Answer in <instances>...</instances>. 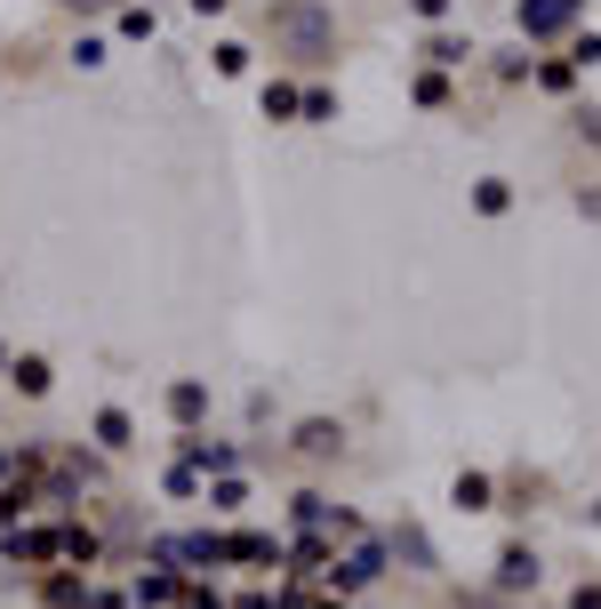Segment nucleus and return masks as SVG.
Returning <instances> with one entry per match:
<instances>
[{
    "instance_id": "obj_4",
    "label": "nucleus",
    "mask_w": 601,
    "mask_h": 609,
    "mask_svg": "<svg viewBox=\"0 0 601 609\" xmlns=\"http://www.w3.org/2000/svg\"><path fill=\"white\" fill-rule=\"evenodd\" d=\"M9 514H25V490H0V521Z\"/></svg>"
},
{
    "instance_id": "obj_5",
    "label": "nucleus",
    "mask_w": 601,
    "mask_h": 609,
    "mask_svg": "<svg viewBox=\"0 0 601 609\" xmlns=\"http://www.w3.org/2000/svg\"><path fill=\"white\" fill-rule=\"evenodd\" d=\"M184 609H225V601H217V594H193V601H184Z\"/></svg>"
},
{
    "instance_id": "obj_3",
    "label": "nucleus",
    "mask_w": 601,
    "mask_h": 609,
    "mask_svg": "<svg viewBox=\"0 0 601 609\" xmlns=\"http://www.w3.org/2000/svg\"><path fill=\"white\" fill-rule=\"evenodd\" d=\"M97 441H113V450H120V441H129V417L105 410V417H97Z\"/></svg>"
},
{
    "instance_id": "obj_1",
    "label": "nucleus",
    "mask_w": 601,
    "mask_h": 609,
    "mask_svg": "<svg viewBox=\"0 0 601 609\" xmlns=\"http://www.w3.org/2000/svg\"><path fill=\"white\" fill-rule=\"evenodd\" d=\"M9 554H25V561H49V554H56V537H40V530H25V537H9Z\"/></svg>"
},
{
    "instance_id": "obj_2",
    "label": "nucleus",
    "mask_w": 601,
    "mask_h": 609,
    "mask_svg": "<svg viewBox=\"0 0 601 609\" xmlns=\"http://www.w3.org/2000/svg\"><path fill=\"white\" fill-rule=\"evenodd\" d=\"M522 16H529V25H562V16H570V0H529Z\"/></svg>"
}]
</instances>
